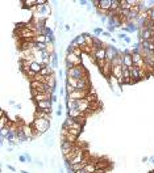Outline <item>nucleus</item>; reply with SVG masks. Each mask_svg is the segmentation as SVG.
<instances>
[{
    "label": "nucleus",
    "mask_w": 154,
    "mask_h": 173,
    "mask_svg": "<svg viewBox=\"0 0 154 173\" xmlns=\"http://www.w3.org/2000/svg\"><path fill=\"white\" fill-rule=\"evenodd\" d=\"M31 126L36 135H45V134H48L46 131H49V129H50V119L34 118Z\"/></svg>",
    "instance_id": "f257e3e1"
},
{
    "label": "nucleus",
    "mask_w": 154,
    "mask_h": 173,
    "mask_svg": "<svg viewBox=\"0 0 154 173\" xmlns=\"http://www.w3.org/2000/svg\"><path fill=\"white\" fill-rule=\"evenodd\" d=\"M66 75H67V78H74L78 79V80L88 78L87 71H86V68L83 66H78V67H72L70 70H66Z\"/></svg>",
    "instance_id": "f03ea898"
},
{
    "label": "nucleus",
    "mask_w": 154,
    "mask_h": 173,
    "mask_svg": "<svg viewBox=\"0 0 154 173\" xmlns=\"http://www.w3.org/2000/svg\"><path fill=\"white\" fill-rule=\"evenodd\" d=\"M17 33L20 36L21 41H33V38L36 37L34 32L29 30L27 28H20V30H17Z\"/></svg>",
    "instance_id": "7ed1b4c3"
},
{
    "label": "nucleus",
    "mask_w": 154,
    "mask_h": 173,
    "mask_svg": "<svg viewBox=\"0 0 154 173\" xmlns=\"http://www.w3.org/2000/svg\"><path fill=\"white\" fill-rule=\"evenodd\" d=\"M32 97H33L34 102H41V101H51L53 95L51 93H37L36 91H32Z\"/></svg>",
    "instance_id": "20e7f679"
},
{
    "label": "nucleus",
    "mask_w": 154,
    "mask_h": 173,
    "mask_svg": "<svg viewBox=\"0 0 154 173\" xmlns=\"http://www.w3.org/2000/svg\"><path fill=\"white\" fill-rule=\"evenodd\" d=\"M117 54H119V50H117L115 46H112V45H107L106 47V61L107 62H112L115 58L117 57Z\"/></svg>",
    "instance_id": "39448f33"
},
{
    "label": "nucleus",
    "mask_w": 154,
    "mask_h": 173,
    "mask_svg": "<svg viewBox=\"0 0 154 173\" xmlns=\"http://www.w3.org/2000/svg\"><path fill=\"white\" fill-rule=\"evenodd\" d=\"M66 62H67V63H71L74 67L82 66V58L75 55L74 53H67V55H66Z\"/></svg>",
    "instance_id": "423d86ee"
},
{
    "label": "nucleus",
    "mask_w": 154,
    "mask_h": 173,
    "mask_svg": "<svg viewBox=\"0 0 154 173\" xmlns=\"http://www.w3.org/2000/svg\"><path fill=\"white\" fill-rule=\"evenodd\" d=\"M80 151H83L82 146H78V144H75V146L72 147L71 151H70L67 155H65V156H63V159H65V163H70V161H71V160L74 159V157H75L76 155L80 152Z\"/></svg>",
    "instance_id": "0eeeda50"
},
{
    "label": "nucleus",
    "mask_w": 154,
    "mask_h": 173,
    "mask_svg": "<svg viewBox=\"0 0 154 173\" xmlns=\"http://www.w3.org/2000/svg\"><path fill=\"white\" fill-rule=\"evenodd\" d=\"M76 89H79V91H88L91 89V82H90L88 78H84V79H80V80H78V87H76Z\"/></svg>",
    "instance_id": "6e6552de"
},
{
    "label": "nucleus",
    "mask_w": 154,
    "mask_h": 173,
    "mask_svg": "<svg viewBox=\"0 0 154 173\" xmlns=\"http://www.w3.org/2000/svg\"><path fill=\"white\" fill-rule=\"evenodd\" d=\"M75 144H76V143H71V142H68V140H62V142H61V152H62V155H63V156L67 155Z\"/></svg>",
    "instance_id": "1a4fd4ad"
},
{
    "label": "nucleus",
    "mask_w": 154,
    "mask_h": 173,
    "mask_svg": "<svg viewBox=\"0 0 154 173\" xmlns=\"http://www.w3.org/2000/svg\"><path fill=\"white\" fill-rule=\"evenodd\" d=\"M129 71H130V79L133 80V83H136V82H140L141 80V75H140V68L138 67H132V68H129Z\"/></svg>",
    "instance_id": "9d476101"
},
{
    "label": "nucleus",
    "mask_w": 154,
    "mask_h": 173,
    "mask_svg": "<svg viewBox=\"0 0 154 173\" xmlns=\"http://www.w3.org/2000/svg\"><path fill=\"white\" fill-rule=\"evenodd\" d=\"M37 110H46V109L53 108V101H41V102H34Z\"/></svg>",
    "instance_id": "9b49d317"
},
{
    "label": "nucleus",
    "mask_w": 154,
    "mask_h": 173,
    "mask_svg": "<svg viewBox=\"0 0 154 173\" xmlns=\"http://www.w3.org/2000/svg\"><path fill=\"white\" fill-rule=\"evenodd\" d=\"M1 118H0V129H4V127H9V125L12 122L9 121V118L7 117V114H5V112L4 110H1Z\"/></svg>",
    "instance_id": "f8f14e48"
},
{
    "label": "nucleus",
    "mask_w": 154,
    "mask_h": 173,
    "mask_svg": "<svg viewBox=\"0 0 154 173\" xmlns=\"http://www.w3.org/2000/svg\"><path fill=\"white\" fill-rule=\"evenodd\" d=\"M23 132L25 134V136H27L28 139H33L34 136H36V134H34L33 129H32L31 125H24L23 126Z\"/></svg>",
    "instance_id": "ddd939ff"
},
{
    "label": "nucleus",
    "mask_w": 154,
    "mask_h": 173,
    "mask_svg": "<svg viewBox=\"0 0 154 173\" xmlns=\"http://www.w3.org/2000/svg\"><path fill=\"white\" fill-rule=\"evenodd\" d=\"M107 80H108V83H110L111 88L113 89V92H115V89H116V91H117V89H121V85H120L119 80H117L115 76H112V75H111V76L107 79Z\"/></svg>",
    "instance_id": "4468645a"
},
{
    "label": "nucleus",
    "mask_w": 154,
    "mask_h": 173,
    "mask_svg": "<svg viewBox=\"0 0 154 173\" xmlns=\"http://www.w3.org/2000/svg\"><path fill=\"white\" fill-rule=\"evenodd\" d=\"M111 5H112V0H100V9L106 11V12H108V11H111Z\"/></svg>",
    "instance_id": "2eb2a0df"
},
{
    "label": "nucleus",
    "mask_w": 154,
    "mask_h": 173,
    "mask_svg": "<svg viewBox=\"0 0 154 173\" xmlns=\"http://www.w3.org/2000/svg\"><path fill=\"white\" fill-rule=\"evenodd\" d=\"M67 114H68V117H71V118H78V117H83V115H86V114H83L82 112H79L78 109L67 110Z\"/></svg>",
    "instance_id": "dca6fc26"
},
{
    "label": "nucleus",
    "mask_w": 154,
    "mask_h": 173,
    "mask_svg": "<svg viewBox=\"0 0 154 173\" xmlns=\"http://www.w3.org/2000/svg\"><path fill=\"white\" fill-rule=\"evenodd\" d=\"M40 74H41L42 76H50V75L54 74V72H53V67H51V66H44Z\"/></svg>",
    "instance_id": "f3484780"
},
{
    "label": "nucleus",
    "mask_w": 154,
    "mask_h": 173,
    "mask_svg": "<svg viewBox=\"0 0 154 173\" xmlns=\"http://www.w3.org/2000/svg\"><path fill=\"white\" fill-rule=\"evenodd\" d=\"M94 58H95V61H98V59H106V49L96 50L95 54H94Z\"/></svg>",
    "instance_id": "a211bd4d"
},
{
    "label": "nucleus",
    "mask_w": 154,
    "mask_h": 173,
    "mask_svg": "<svg viewBox=\"0 0 154 173\" xmlns=\"http://www.w3.org/2000/svg\"><path fill=\"white\" fill-rule=\"evenodd\" d=\"M21 4H24L25 8H29V9H32L33 7H36V5H37V0H24V1H21Z\"/></svg>",
    "instance_id": "6ab92c4d"
},
{
    "label": "nucleus",
    "mask_w": 154,
    "mask_h": 173,
    "mask_svg": "<svg viewBox=\"0 0 154 173\" xmlns=\"http://www.w3.org/2000/svg\"><path fill=\"white\" fill-rule=\"evenodd\" d=\"M86 37V46H90V47H92L94 46V36L88 33H83Z\"/></svg>",
    "instance_id": "aec40b11"
},
{
    "label": "nucleus",
    "mask_w": 154,
    "mask_h": 173,
    "mask_svg": "<svg viewBox=\"0 0 154 173\" xmlns=\"http://www.w3.org/2000/svg\"><path fill=\"white\" fill-rule=\"evenodd\" d=\"M76 42H78L79 45V47H84L86 46V37H84V34H80V36H76L75 37Z\"/></svg>",
    "instance_id": "412c9836"
},
{
    "label": "nucleus",
    "mask_w": 154,
    "mask_h": 173,
    "mask_svg": "<svg viewBox=\"0 0 154 173\" xmlns=\"http://www.w3.org/2000/svg\"><path fill=\"white\" fill-rule=\"evenodd\" d=\"M42 67H44L42 64L37 63V62H34L33 64L31 66V70H32L33 72H36V74H40V72H41V70H42Z\"/></svg>",
    "instance_id": "4be33fe9"
},
{
    "label": "nucleus",
    "mask_w": 154,
    "mask_h": 173,
    "mask_svg": "<svg viewBox=\"0 0 154 173\" xmlns=\"http://www.w3.org/2000/svg\"><path fill=\"white\" fill-rule=\"evenodd\" d=\"M66 84L71 85L72 88H75V89H76V87H78V79H74V78H67V79H66Z\"/></svg>",
    "instance_id": "5701e85b"
},
{
    "label": "nucleus",
    "mask_w": 154,
    "mask_h": 173,
    "mask_svg": "<svg viewBox=\"0 0 154 173\" xmlns=\"http://www.w3.org/2000/svg\"><path fill=\"white\" fill-rule=\"evenodd\" d=\"M84 169L87 173H95L96 172V164H94V163L87 164V165L84 166Z\"/></svg>",
    "instance_id": "b1692460"
},
{
    "label": "nucleus",
    "mask_w": 154,
    "mask_h": 173,
    "mask_svg": "<svg viewBox=\"0 0 154 173\" xmlns=\"http://www.w3.org/2000/svg\"><path fill=\"white\" fill-rule=\"evenodd\" d=\"M50 59H51V63H50L51 67H53V68H57V67H58V57H57V53H54V54L51 55Z\"/></svg>",
    "instance_id": "393cba45"
},
{
    "label": "nucleus",
    "mask_w": 154,
    "mask_h": 173,
    "mask_svg": "<svg viewBox=\"0 0 154 173\" xmlns=\"http://www.w3.org/2000/svg\"><path fill=\"white\" fill-rule=\"evenodd\" d=\"M66 106H67V110H71V109H76V104L74 100H66Z\"/></svg>",
    "instance_id": "a878e982"
},
{
    "label": "nucleus",
    "mask_w": 154,
    "mask_h": 173,
    "mask_svg": "<svg viewBox=\"0 0 154 173\" xmlns=\"http://www.w3.org/2000/svg\"><path fill=\"white\" fill-rule=\"evenodd\" d=\"M120 9V0H112V5H111V11L116 12Z\"/></svg>",
    "instance_id": "bb28decb"
},
{
    "label": "nucleus",
    "mask_w": 154,
    "mask_h": 173,
    "mask_svg": "<svg viewBox=\"0 0 154 173\" xmlns=\"http://www.w3.org/2000/svg\"><path fill=\"white\" fill-rule=\"evenodd\" d=\"M46 51H48L50 55H53L55 53V49H54V42H49L48 43V47H46Z\"/></svg>",
    "instance_id": "cd10ccee"
},
{
    "label": "nucleus",
    "mask_w": 154,
    "mask_h": 173,
    "mask_svg": "<svg viewBox=\"0 0 154 173\" xmlns=\"http://www.w3.org/2000/svg\"><path fill=\"white\" fill-rule=\"evenodd\" d=\"M95 64L98 66V67H99L100 70H102V68L107 64V61H106V59H98V61L95 62Z\"/></svg>",
    "instance_id": "c85d7f7f"
},
{
    "label": "nucleus",
    "mask_w": 154,
    "mask_h": 173,
    "mask_svg": "<svg viewBox=\"0 0 154 173\" xmlns=\"http://www.w3.org/2000/svg\"><path fill=\"white\" fill-rule=\"evenodd\" d=\"M36 47H37L38 51H45L48 47V43H36Z\"/></svg>",
    "instance_id": "c756f323"
},
{
    "label": "nucleus",
    "mask_w": 154,
    "mask_h": 173,
    "mask_svg": "<svg viewBox=\"0 0 154 173\" xmlns=\"http://www.w3.org/2000/svg\"><path fill=\"white\" fill-rule=\"evenodd\" d=\"M147 16H149V20H151V21H154V7H151V8H149L147 9Z\"/></svg>",
    "instance_id": "7c9ffc66"
},
{
    "label": "nucleus",
    "mask_w": 154,
    "mask_h": 173,
    "mask_svg": "<svg viewBox=\"0 0 154 173\" xmlns=\"http://www.w3.org/2000/svg\"><path fill=\"white\" fill-rule=\"evenodd\" d=\"M103 29H100V28H95V29H94V36H95V37H99V36H102L103 34Z\"/></svg>",
    "instance_id": "2f4dec72"
},
{
    "label": "nucleus",
    "mask_w": 154,
    "mask_h": 173,
    "mask_svg": "<svg viewBox=\"0 0 154 173\" xmlns=\"http://www.w3.org/2000/svg\"><path fill=\"white\" fill-rule=\"evenodd\" d=\"M72 53H74V54L75 55H78V57H80L82 58V53H83V50L80 47H75L74 49V50H72Z\"/></svg>",
    "instance_id": "473e14b6"
},
{
    "label": "nucleus",
    "mask_w": 154,
    "mask_h": 173,
    "mask_svg": "<svg viewBox=\"0 0 154 173\" xmlns=\"http://www.w3.org/2000/svg\"><path fill=\"white\" fill-rule=\"evenodd\" d=\"M91 4H92L94 7L98 9V8L100 7V0H92V1H91Z\"/></svg>",
    "instance_id": "72a5a7b5"
},
{
    "label": "nucleus",
    "mask_w": 154,
    "mask_h": 173,
    "mask_svg": "<svg viewBox=\"0 0 154 173\" xmlns=\"http://www.w3.org/2000/svg\"><path fill=\"white\" fill-rule=\"evenodd\" d=\"M19 161H21V163H25V161H28L27 157H25V155H20V156H19Z\"/></svg>",
    "instance_id": "f704fd0d"
},
{
    "label": "nucleus",
    "mask_w": 154,
    "mask_h": 173,
    "mask_svg": "<svg viewBox=\"0 0 154 173\" xmlns=\"http://www.w3.org/2000/svg\"><path fill=\"white\" fill-rule=\"evenodd\" d=\"M107 29H108V30H107V32H110V33H112V32L115 30L116 28H115V26H112V25H107Z\"/></svg>",
    "instance_id": "c9c22d12"
},
{
    "label": "nucleus",
    "mask_w": 154,
    "mask_h": 173,
    "mask_svg": "<svg viewBox=\"0 0 154 173\" xmlns=\"http://www.w3.org/2000/svg\"><path fill=\"white\" fill-rule=\"evenodd\" d=\"M117 37H119L120 39H125V37H127V34H125V33H119V34H117Z\"/></svg>",
    "instance_id": "e433bc0d"
},
{
    "label": "nucleus",
    "mask_w": 154,
    "mask_h": 173,
    "mask_svg": "<svg viewBox=\"0 0 154 173\" xmlns=\"http://www.w3.org/2000/svg\"><path fill=\"white\" fill-rule=\"evenodd\" d=\"M102 36H104V37H107V38H112V37H111V33H110V32H103Z\"/></svg>",
    "instance_id": "4c0bfd02"
},
{
    "label": "nucleus",
    "mask_w": 154,
    "mask_h": 173,
    "mask_svg": "<svg viewBox=\"0 0 154 173\" xmlns=\"http://www.w3.org/2000/svg\"><path fill=\"white\" fill-rule=\"evenodd\" d=\"M24 155H25V157H27V160H28V161L31 163V161H32V156H31V155H29V153H28V152H25Z\"/></svg>",
    "instance_id": "58836bf2"
},
{
    "label": "nucleus",
    "mask_w": 154,
    "mask_h": 173,
    "mask_svg": "<svg viewBox=\"0 0 154 173\" xmlns=\"http://www.w3.org/2000/svg\"><path fill=\"white\" fill-rule=\"evenodd\" d=\"M100 21H102V22H108V17H107V16L100 17Z\"/></svg>",
    "instance_id": "ea45409f"
},
{
    "label": "nucleus",
    "mask_w": 154,
    "mask_h": 173,
    "mask_svg": "<svg viewBox=\"0 0 154 173\" xmlns=\"http://www.w3.org/2000/svg\"><path fill=\"white\" fill-rule=\"evenodd\" d=\"M124 42H125V43H132V39H130V38L127 36V37H125V39H124Z\"/></svg>",
    "instance_id": "a19ab883"
},
{
    "label": "nucleus",
    "mask_w": 154,
    "mask_h": 173,
    "mask_svg": "<svg viewBox=\"0 0 154 173\" xmlns=\"http://www.w3.org/2000/svg\"><path fill=\"white\" fill-rule=\"evenodd\" d=\"M79 4H80V5H86V4H88V1H87V0H80Z\"/></svg>",
    "instance_id": "79ce46f5"
},
{
    "label": "nucleus",
    "mask_w": 154,
    "mask_h": 173,
    "mask_svg": "<svg viewBox=\"0 0 154 173\" xmlns=\"http://www.w3.org/2000/svg\"><path fill=\"white\" fill-rule=\"evenodd\" d=\"M36 163H37L38 166H41V168L44 166V163H42V161H40V160H36Z\"/></svg>",
    "instance_id": "37998d69"
},
{
    "label": "nucleus",
    "mask_w": 154,
    "mask_h": 173,
    "mask_svg": "<svg viewBox=\"0 0 154 173\" xmlns=\"http://www.w3.org/2000/svg\"><path fill=\"white\" fill-rule=\"evenodd\" d=\"M95 173H106V169H96Z\"/></svg>",
    "instance_id": "c03bdc74"
},
{
    "label": "nucleus",
    "mask_w": 154,
    "mask_h": 173,
    "mask_svg": "<svg viewBox=\"0 0 154 173\" xmlns=\"http://www.w3.org/2000/svg\"><path fill=\"white\" fill-rule=\"evenodd\" d=\"M51 101H53V102H57V96H55V95H53V97H51Z\"/></svg>",
    "instance_id": "a18cd8bd"
},
{
    "label": "nucleus",
    "mask_w": 154,
    "mask_h": 173,
    "mask_svg": "<svg viewBox=\"0 0 154 173\" xmlns=\"http://www.w3.org/2000/svg\"><path fill=\"white\" fill-rule=\"evenodd\" d=\"M8 169H9V170H12V172H15V168H13V166H12V165H9V164H8Z\"/></svg>",
    "instance_id": "49530a36"
},
{
    "label": "nucleus",
    "mask_w": 154,
    "mask_h": 173,
    "mask_svg": "<svg viewBox=\"0 0 154 173\" xmlns=\"http://www.w3.org/2000/svg\"><path fill=\"white\" fill-rule=\"evenodd\" d=\"M9 105H16V104H15V100H9Z\"/></svg>",
    "instance_id": "de8ad7c7"
},
{
    "label": "nucleus",
    "mask_w": 154,
    "mask_h": 173,
    "mask_svg": "<svg viewBox=\"0 0 154 173\" xmlns=\"http://www.w3.org/2000/svg\"><path fill=\"white\" fill-rule=\"evenodd\" d=\"M15 108H16V109H21V105H20V104H16V105H15Z\"/></svg>",
    "instance_id": "09e8293b"
},
{
    "label": "nucleus",
    "mask_w": 154,
    "mask_h": 173,
    "mask_svg": "<svg viewBox=\"0 0 154 173\" xmlns=\"http://www.w3.org/2000/svg\"><path fill=\"white\" fill-rule=\"evenodd\" d=\"M87 11H92V5H87Z\"/></svg>",
    "instance_id": "8fccbe9b"
},
{
    "label": "nucleus",
    "mask_w": 154,
    "mask_h": 173,
    "mask_svg": "<svg viewBox=\"0 0 154 173\" xmlns=\"http://www.w3.org/2000/svg\"><path fill=\"white\" fill-rule=\"evenodd\" d=\"M111 41H112L113 43H117V39H115V38H111Z\"/></svg>",
    "instance_id": "3c124183"
},
{
    "label": "nucleus",
    "mask_w": 154,
    "mask_h": 173,
    "mask_svg": "<svg viewBox=\"0 0 154 173\" xmlns=\"http://www.w3.org/2000/svg\"><path fill=\"white\" fill-rule=\"evenodd\" d=\"M149 160H150V161H151V164H154V156H153V157H150V159H149Z\"/></svg>",
    "instance_id": "603ef678"
},
{
    "label": "nucleus",
    "mask_w": 154,
    "mask_h": 173,
    "mask_svg": "<svg viewBox=\"0 0 154 173\" xmlns=\"http://www.w3.org/2000/svg\"><path fill=\"white\" fill-rule=\"evenodd\" d=\"M21 173H29V172H27V170H21Z\"/></svg>",
    "instance_id": "864d4df0"
},
{
    "label": "nucleus",
    "mask_w": 154,
    "mask_h": 173,
    "mask_svg": "<svg viewBox=\"0 0 154 173\" xmlns=\"http://www.w3.org/2000/svg\"><path fill=\"white\" fill-rule=\"evenodd\" d=\"M149 173H154V172H149Z\"/></svg>",
    "instance_id": "5fc2aeb1"
},
{
    "label": "nucleus",
    "mask_w": 154,
    "mask_h": 173,
    "mask_svg": "<svg viewBox=\"0 0 154 173\" xmlns=\"http://www.w3.org/2000/svg\"><path fill=\"white\" fill-rule=\"evenodd\" d=\"M153 70H154V66H153Z\"/></svg>",
    "instance_id": "6e6d98bb"
}]
</instances>
